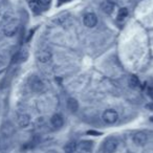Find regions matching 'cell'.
I'll list each match as a JSON object with an SVG mask.
<instances>
[{
  "label": "cell",
  "mask_w": 153,
  "mask_h": 153,
  "mask_svg": "<svg viewBox=\"0 0 153 153\" xmlns=\"http://www.w3.org/2000/svg\"><path fill=\"white\" fill-rule=\"evenodd\" d=\"M128 16V10L126 7H122L117 13V19L119 20H124L125 18H127Z\"/></svg>",
  "instance_id": "cell-17"
},
{
  "label": "cell",
  "mask_w": 153,
  "mask_h": 153,
  "mask_svg": "<svg viewBox=\"0 0 153 153\" xmlns=\"http://www.w3.org/2000/svg\"><path fill=\"white\" fill-rule=\"evenodd\" d=\"M30 89L35 92H41L44 89V84H43V82L41 81L40 78H38V76H36L30 78Z\"/></svg>",
  "instance_id": "cell-3"
},
{
  "label": "cell",
  "mask_w": 153,
  "mask_h": 153,
  "mask_svg": "<svg viewBox=\"0 0 153 153\" xmlns=\"http://www.w3.org/2000/svg\"><path fill=\"white\" fill-rule=\"evenodd\" d=\"M87 134H89V135H96V136L102 135V133H101V132L94 131V130H89V131H87Z\"/></svg>",
  "instance_id": "cell-18"
},
{
  "label": "cell",
  "mask_w": 153,
  "mask_h": 153,
  "mask_svg": "<svg viewBox=\"0 0 153 153\" xmlns=\"http://www.w3.org/2000/svg\"><path fill=\"white\" fill-rule=\"evenodd\" d=\"M30 123V117L26 113H21V114L18 115V125L20 127L24 128L26 126H28V124Z\"/></svg>",
  "instance_id": "cell-11"
},
{
  "label": "cell",
  "mask_w": 153,
  "mask_h": 153,
  "mask_svg": "<svg viewBox=\"0 0 153 153\" xmlns=\"http://www.w3.org/2000/svg\"><path fill=\"white\" fill-rule=\"evenodd\" d=\"M30 7L35 14H40L41 11H42V9L40 7V5H39L38 2H37V0H30Z\"/></svg>",
  "instance_id": "cell-15"
},
{
  "label": "cell",
  "mask_w": 153,
  "mask_h": 153,
  "mask_svg": "<svg viewBox=\"0 0 153 153\" xmlns=\"http://www.w3.org/2000/svg\"><path fill=\"white\" fill-rule=\"evenodd\" d=\"M101 10L104 12L105 14H108L110 15L111 13L114 10V3L110 0H104L102 3H101Z\"/></svg>",
  "instance_id": "cell-9"
},
{
  "label": "cell",
  "mask_w": 153,
  "mask_h": 153,
  "mask_svg": "<svg viewBox=\"0 0 153 153\" xmlns=\"http://www.w3.org/2000/svg\"><path fill=\"white\" fill-rule=\"evenodd\" d=\"M76 149H79V151L83 153L90 152L92 149V142L91 140H81L76 145Z\"/></svg>",
  "instance_id": "cell-8"
},
{
  "label": "cell",
  "mask_w": 153,
  "mask_h": 153,
  "mask_svg": "<svg viewBox=\"0 0 153 153\" xmlns=\"http://www.w3.org/2000/svg\"><path fill=\"white\" fill-rule=\"evenodd\" d=\"M128 85H129V87H131L132 89H137V88H140V80L137 79V76L132 74L129 78V80H128Z\"/></svg>",
  "instance_id": "cell-12"
},
{
  "label": "cell",
  "mask_w": 153,
  "mask_h": 153,
  "mask_svg": "<svg viewBox=\"0 0 153 153\" xmlns=\"http://www.w3.org/2000/svg\"><path fill=\"white\" fill-rule=\"evenodd\" d=\"M151 122H153V117H151Z\"/></svg>",
  "instance_id": "cell-22"
},
{
  "label": "cell",
  "mask_w": 153,
  "mask_h": 153,
  "mask_svg": "<svg viewBox=\"0 0 153 153\" xmlns=\"http://www.w3.org/2000/svg\"><path fill=\"white\" fill-rule=\"evenodd\" d=\"M37 59L41 63H48L51 60V53L48 49H41L37 53Z\"/></svg>",
  "instance_id": "cell-6"
},
{
  "label": "cell",
  "mask_w": 153,
  "mask_h": 153,
  "mask_svg": "<svg viewBox=\"0 0 153 153\" xmlns=\"http://www.w3.org/2000/svg\"><path fill=\"white\" fill-rule=\"evenodd\" d=\"M18 27H19L18 20L15 19V18H12V19L7 20L4 25H3V33H4L5 36L12 37L17 33Z\"/></svg>",
  "instance_id": "cell-1"
},
{
  "label": "cell",
  "mask_w": 153,
  "mask_h": 153,
  "mask_svg": "<svg viewBox=\"0 0 153 153\" xmlns=\"http://www.w3.org/2000/svg\"><path fill=\"white\" fill-rule=\"evenodd\" d=\"M76 150V144L74 142H69L64 147V152L65 153H74Z\"/></svg>",
  "instance_id": "cell-14"
},
{
  "label": "cell",
  "mask_w": 153,
  "mask_h": 153,
  "mask_svg": "<svg viewBox=\"0 0 153 153\" xmlns=\"http://www.w3.org/2000/svg\"><path fill=\"white\" fill-rule=\"evenodd\" d=\"M132 140H133L134 144L137 145V146H144L147 142V135L146 133H144L142 131L136 132L133 135V137H132Z\"/></svg>",
  "instance_id": "cell-7"
},
{
  "label": "cell",
  "mask_w": 153,
  "mask_h": 153,
  "mask_svg": "<svg viewBox=\"0 0 153 153\" xmlns=\"http://www.w3.org/2000/svg\"><path fill=\"white\" fill-rule=\"evenodd\" d=\"M149 96L153 99V88H150V89H149Z\"/></svg>",
  "instance_id": "cell-19"
},
{
  "label": "cell",
  "mask_w": 153,
  "mask_h": 153,
  "mask_svg": "<svg viewBox=\"0 0 153 153\" xmlns=\"http://www.w3.org/2000/svg\"><path fill=\"white\" fill-rule=\"evenodd\" d=\"M60 2L59 4H61V3H65V2H69V1H71V0H59Z\"/></svg>",
  "instance_id": "cell-20"
},
{
  "label": "cell",
  "mask_w": 153,
  "mask_h": 153,
  "mask_svg": "<svg viewBox=\"0 0 153 153\" xmlns=\"http://www.w3.org/2000/svg\"><path fill=\"white\" fill-rule=\"evenodd\" d=\"M83 22H84V25L87 26V27H89V28L94 27V26L97 25V23H98V17H97L96 14L88 13L84 16Z\"/></svg>",
  "instance_id": "cell-4"
},
{
  "label": "cell",
  "mask_w": 153,
  "mask_h": 153,
  "mask_svg": "<svg viewBox=\"0 0 153 153\" xmlns=\"http://www.w3.org/2000/svg\"><path fill=\"white\" fill-rule=\"evenodd\" d=\"M67 107L71 112H76L78 110V108H79V104L74 99H69L67 101Z\"/></svg>",
  "instance_id": "cell-13"
},
{
  "label": "cell",
  "mask_w": 153,
  "mask_h": 153,
  "mask_svg": "<svg viewBox=\"0 0 153 153\" xmlns=\"http://www.w3.org/2000/svg\"><path fill=\"white\" fill-rule=\"evenodd\" d=\"M117 140L114 137H109L104 143V151L106 153H113L117 150Z\"/></svg>",
  "instance_id": "cell-5"
},
{
  "label": "cell",
  "mask_w": 153,
  "mask_h": 153,
  "mask_svg": "<svg viewBox=\"0 0 153 153\" xmlns=\"http://www.w3.org/2000/svg\"><path fill=\"white\" fill-rule=\"evenodd\" d=\"M147 107L150 108V109H153V105H147Z\"/></svg>",
  "instance_id": "cell-21"
},
{
  "label": "cell",
  "mask_w": 153,
  "mask_h": 153,
  "mask_svg": "<svg viewBox=\"0 0 153 153\" xmlns=\"http://www.w3.org/2000/svg\"><path fill=\"white\" fill-rule=\"evenodd\" d=\"M37 2H38V4L40 5V7L43 10H47L49 7V5H51V0H37Z\"/></svg>",
  "instance_id": "cell-16"
},
{
  "label": "cell",
  "mask_w": 153,
  "mask_h": 153,
  "mask_svg": "<svg viewBox=\"0 0 153 153\" xmlns=\"http://www.w3.org/2000/svg\"><path fill=\"white\" fill-rule=\"evenodd\" d=\"M117 119H119V114L113 109H107L103 113V120L107 124H110V125L111 124H114L117 121Z\"/></svg>",
  "instance_id": "cell-2"
},
{
  "label": "cell",
  "mask_w": 153,
  "mask_h": 153,
  "mask_svg": "<svg viewBox=\"0 0 153 153\" xmlns=\"http://www.w3.org/2000/svg\"><path fill=\"white\" fill-rule=\"evenodd\" d=\"M51 125H53V128H56V129H59V128H61L62 126H63L64 124V120L63 117H62V115L60 114H53V117H51Z\"/></svg>",
  "instance_id": "cell-10"
}]
</instances>
